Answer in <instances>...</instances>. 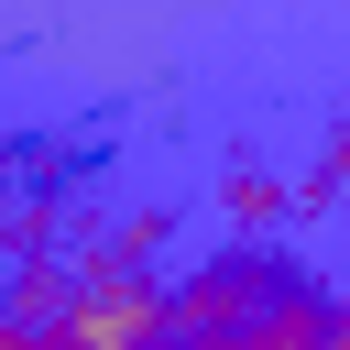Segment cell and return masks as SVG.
Masks as SVG:
<instances>
[{"mask_svg":"<svg viewBox=\"0 0 350 350\" xmlns=\"http://www.w3.org/2000/svg\"><path fill=\"white\" fill-rule=\"evenodd\" d=\"M164 328H175V295H164V284H142V273H88V284L66 295V317L33 328L22 350H164Z\"/></svg>","mask_w":350,"mask_h":350,"instance_id":"obj_1","label":"cell"},{"mask_svg":"<svg viewBox=\"0 0 350 350\" xmlns=\"http://www.w3.org/2000/svg\"><path fill=\"white\" fill-rule=\"evenodd\" d=\"M0 230H11V197H0Z\"/></svg>","mask_w":350,"mask_h":350,"instance_id":"obj_4","label":"cell"},{"mask_svg":"<svg viewBox=\"0 0 350 350\" xmlns=\"http://www.w3.org/2000/svg\"><path fill=\"white\" fill-rule=\"evenodd\" d=\"M339 339H350V306H339Z\"/></svg>","mask_w":350,"mask_h":350,"instance_id":"obj_3","label":"cell"},{"mask_svg":"<svg viewBox=\"0 0 350 350\" xmlns=\"http://www.w3.org/2000/svg\"><path fill=\"white\" fill-rule=\"evenodd\" d=\"M22 339H33V328H22V317H11V306H0V350H22Z\"/></svg>","mask_w":350,"mask_h":350,"instance_id":"obj_2","label":"cell"}]
</instances>
